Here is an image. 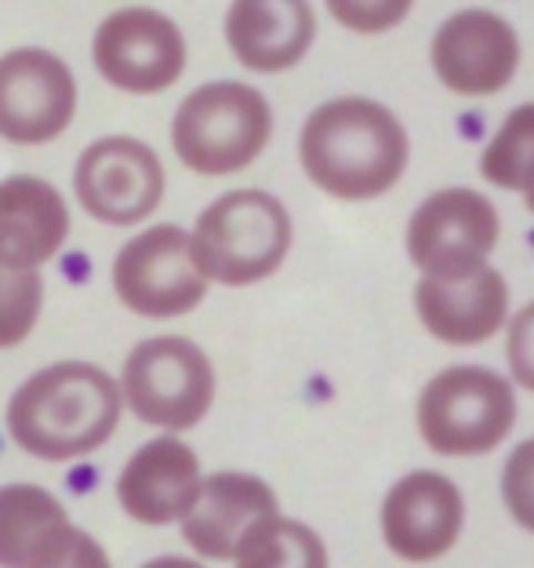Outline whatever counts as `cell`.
<instances>
[{"label": "cell", "mask_w": 534, "mask_h": 568, "mask_svg": "<svg viewBox=\"0 0 534 568\" xmlns=\"http://www.w3.org/2000/svg\"><path fill=\"white\" fill-rule=\"evenodd\" d=\"M113 292L132 314L153 321L197 310L207 295V277L193 260L186 230L161 223L135 234L113 260Z\"/></svg>", "instance_id": "52a82bcc"}, {"label": "cell", "mask_w": 534, "mask_h": 568, "mask_svg": "<svg viewBox=\"0 0 534 568\" xmlns=\"http://www.w3.org/2000/svg\"><path fill=\"white\" fill-rule=\"evenodd\" d=\"M30 568H113L106 547L84 528L66 525L51 544L37 554Z\"/></svg>", "instance_id": "cb8c5ba5"}, {"label": "cell", "mask_w": 534, "mask_h": 568, "mask_svg": "<svg viewBox=\"0 0 534 568\" xmlns=\"http://www.w3.org/2000/svg\"><path fill=\"white\" fill-rule=\"evenodd\" d=\"M121 397L142 423L193 430L215 405V368L186 335H153L127 354Z\"/></svg>", "instance_id": "8992f818"}, {"label": "cell", "mask_w": 534, "mask_h": 568, "mask_svg": "<svg viewBox=\"0 0 534 568\" xmlns=\"http://www.w3.org/2000/svg\"><path fill=\"white\" fill-rule=\"evenodd\" d=\"M465 499L451 477L437 470H411L386 493L382 536L397 558L411 565L437 561L459 544Z\"/></svg>", "instance_id": "4fadbf2b"}, {"label": "cell", "mask_w": 534, "mask_h": 568, "mask_svg": "<svg viewBox=\"0 0 534 568\" xmlns=\"http://www.w3.org/2000/svg\"><path fill=\"white\" fill-rule=\"evenodd\" d=\"M142 568H207V565L193 561V558H178V554H164V558H153V561H146Z\"/></svg>", "instance_id": "4316f807"}, {"label": "cell", "mask_w": 534, "mask_h": 568, "mask_svg": "<svg viewBox=\"0 0 534 568\" xmlns=\"http://www.w3.org/2000/svg\"><path fill=\"white\" fill-rule=\"evenodd\" d=\"M201 481L204 474L197 452L175 434H164L146 442L124 463L116 477V499L132 521L161 528L186 518L201 493Z\"/></svg>", "instance_id": "5bb4252c"}, {"label": "cell", "mask_w": 534, "mask_h": 568, "mask_svg": "<svg viewBox=\"0 0 534 568\" xmlns=\"http://www.w3.org/2000/svg\"><path fill=\"white\" fill-rule=\"evenodd\" d=\"M317 33V16L309 4H263L244 0L226 11V44L240 67L255 73H280L302 62Z\"/></svg>", "instance_id": "ac0fdd59"}, {"label": "cell", "mask_w": 534, "mask_h": 568, "mask_svg": "<svg viewBox=\"0 0 534 568\" xmlns=\"http://www.w3.org/2000/svg\"><path fill=\"white\" fill-rule=\"evenodd\" d=\"M411 4H331V16L353 33H382L408 19Z\"/></svg>", "instance_id": "484cf974"}, {"label": "cell", "mask_w": 534, "mask_h": 568, "mask_svg": "<svg viewBox=\"0 0 534 568\" xmlns=\"http://www.w3.org/2000/svg\"><path fill=\"white\" fill-rule=\"evenodd\" d=\"M516 423L513 383L484 365H454L419 394V434L440 456H484Z\"/></svg>", "instance_id": "5b68a950"}, {"label": "cell", "mask_w": 534, "mask_h": 568, "mask_svg": "<svg viewBox=\"0 0 534 568\" xmlns=\"http://www.w3.org/2000/svg\"><path fill=\"white\" fill-rule=\"evenodd\" d=\"M273 110L266 95L240 81L201 84L182 99L172 121V146L189 172L218 179L244 172L269 146Z\"/></svg>", "instance_id": "277c9868"}, {"label": "cell", "mask_w": 534, "mask_h": 568, "mask_svg": "<svg viewBox=\"0 0 534 568\" xmlns=\"http://www.w3.org/2000/svg\"><path fill=\"white\" fill-rule=\"evenodd\" d=\"M70 237L66 197L37 175L0 183V263L11 270H41Z\"/></svg>", "instance_id": "e0dca14e"}, {"label": "cell", "mask_w": 534, "mask_h": 568, "mask_svg": "<svg viewBox=\"0 0 534 568\" xmlns=\"http://www.w3.org/2000/svg\"><path fill=\"white\" fill-rule=\"evenodd\" d=\"M164 164L156 150L132 135L95 139L73 172L81 209L106 226H135L164 201Z\"/></svg>", "instance_id": "30bf717a"}, {"label": "cell", "mask_w": 534, "mask_h": 568, "mask_svg": "<svg viewBox=\"0 0 534 568\" xmlns=\"http://www.w3.org/2000/svg\"><path fill=\"white\" fill-rule=\"evenodd\" d=\"M480 172L499 190H534V102L516 106L487 142Z\"/></svg>", "instance_id": "44dd1931"}, {"label": "cell", "mask_w": 534, "mask_h": 568, "mask_svg": "<svg viewBox=\"0 0 534 568\" xmlns=\"http://www.w3.org/2000/svg\"><path fill=\"white\" fill-rule=\"evenodd\" d=\"M229 561L237 568H328V547L317 528L273 514L247 528Z\"/></svg>", "instance_id": "ffe728a7"}, {"label": "cell", "mask_w": 534, "mask_h": 568, "mask_svg": "<svg viewBox=\"0 0 534 568\" xmlns=\"http://www.w3.org/2000/svg\"><path fill=\"white\" fill-rule=\"evenodd\" d=\"M505 361H510L513 379L524 390L534 394V303H527L510 321V335H505Z\"/></svg>", "instance_id": "d4e9b609"}, {"label": "cell", "mask_w": 534, "mask_h": 568, "mask_svg": "<svg viewBox=\"0 0 534 568\" xmlns=\"http://www.w3.org/2000/svg\"><path fill=\"white\" fill-rule=\"evenodd\" d=\"M73 525L55 493L41 485H0V568H30L62 528Z\"/></svg>", "instance_id": "d6986e66"}, {"label": "cell", "mask_w": 534, "mask_h": 568, "mask_svg": "<svg viewBox=\"0 0 534 568\" xmlns=\"http://www.w3.org/2000/svg\"><path fill=\"white\" fill-rule=\"evenodd\" d=\"M121 383L88 361L33 372L8 402V434L25 456L66 463L102 448L121 423Z\"/></svg>", "instance_id": "7a4b0ae2"}, {"label": "cell", "mask_w": 534, "mask_h": 568, "mask_svg": "<svg viewBox=\"0 0 534 568\" xmlns=\"http://www.w3.org/2000/svg\"><path fill=\"white\" fill-rule=\"evenodd\" d=\"M520 37L499 11H454L433 37V70L454 95H499L516 77Z\"/></svg>", "instance_id": "7c38bea8"}, {"label": "cell", "mask_w": 534, "mask_h": 568, "mask_svg": "<svg viewBox=\"0 0 534 568\" xmlns=\"http://www.w3.org/2000/svg\"><path fill=\"white\" fill-rule=\"evenodd\" d=\"M273 514H280V503L263 477L218 470L201 481L197 499L178 525L182 539L193 547L197 558L229 561L247 528L263 518H273Z\"/></svg>", "instance_id": "9a60e30c"}, {"label": "cell", "mask_w": 534, "mask_h": 568, "mask_svg": "<svg viewBox=\"0 0 534 568\" xmlns=\"http://www.w3.org/2000/svg\"><path fill=\"white\" fill-rule=\"evenodd\" d=\"M414 310L429 335L448 346H473L491 339L510 317V284L494 266H480L469 277L414 284Z\"/></svg>", "instance_id": "2e32d148"}, {"label": "cell", "mask_w": 534, "mask_h": 568, "mask_svg": "<svg viewBox=\"0 0 534 568\" xmlns=\"http://www.w3.org/2000/svg\"><path fill=\"white\" fill-rule=\"evenodd\" d=\"M189 248L207 281L244 288L277 274L288 260L291 215L266 190H229L201 212Z\"/></svg>", "instance_id": "3957f363"}, {"label": "cell", "mask_w": 534, "mask_h": 568, "mask_svg": "<svg viewBox=\"0 0 534 568\" xmlns=\"http://www.w3.org/2000/svg\"><path fill=\"white\" fill-rule=\"evenodd\" d=\"M499 212L484 193L469 186L437 190L414 209L408 223V255L422 277L454 281L487 266L499 244Z\"/></svg>", "instance_id": "ba28073f"}, {"label": "cell", "mask_w": 534, "mask_h": 568, "mask_svg": "<svg viewBox=\"0 0 534 568\" xmlns=\"http://www.w3.org/2000/svg\"><path fill=\"white\" fill-rule=\"evenodd\" d=\"M91 59L116 92L161 95L186 70V37L164 11L121 8L102 19Z\"/></svg>", "instance_id": "9c48e42d"}, {"label": "cell", "mask_w": 534, "mask_h": 568, "mask_svg": "<svg viewBox=\"0 0 534 568\" xmlns=\"http://www.w3.org/2000/svg\"><path fill=\"white\" fill-rule=\"evenodd\" d=\"M524 204H527V212L534 215V190H527V193H524Z\"/></svg>", "instance_id": "83f0119b"}, {"label": "cell", "mask_w": 534, "mask_h": 568, "mask_svg": "<svg viewBox=\"0 0 534 568\" xmlns=\"http://www.w3.org/2000/svg\"><path fill=\"white\" fill-rule=\"evenodd\" d=\"M502 499L520 528L534 532V437L520 442L502 470Z\"/></svg>", "instance_id": "603a6c76"}, {"label": "cell", "mask_w": 534, "mask_h": 568, "mask_svg": "<svg viewBox=\"0 0 534 568\" xmlns=\"http://www.w3.org/2000/svg\"><path fill=\"white\" fill-rule=\"evenodd\" d=\"M76 113L73 70L48 48L0 55V139L41 146L59 139Z\"/></svg>", "instance_id": "8fae6325"}, {"label": "cell", "mask_w": 534, "mask_h": 568, "mask_svg": "<svg viewBox=\"0 0 534 568\" xmlns=\"http://www.w3.org/2000/svg\"><path fill=\"white\" fill-rule=\"evenodd\" d=\"M44 306L41 270H11L0 263V351L30 339Z\"/></svg>", "instance_id": "7402d4cb"}, {"label": "cell", "mask_w": 534, "mask_h": 568, "mask_svg": "<svg viewBox=\"0 0 534 568\" xmlns=\"http://www.w3.org/2000/svg\"><path fill=\"white\" fill-rule=\"evenodd\" d=\"M411 142L397 113L374 99L342 95L309 113L298 158L312 186L338 201H371L400 183Z\"/></svg>", "instance_id": "6da1fadb"}]
</instances>
